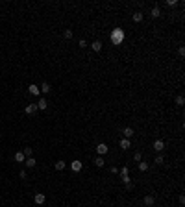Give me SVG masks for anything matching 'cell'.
I'll return each instance as SVG.
<instances>
[{
	"label": "cell",
	"instance_id": "cell-1",
	"mask_svg": "<svg viewBox=\"0 0 185 207\" xmlns=\"http://www.w3.org/2000/svg\"><path fill=\"white\" fill-rule=\"evenodd\" d=\"M111 41H113V45H120V43L124 41V30H120V28H115L111 32Z\"/></svg>",
	"mask_w": 185,
	"mask_h": 207
},
{
	"label": "cell",
	"instance_id": "cell-2",
	"mask_svg": "<svg viewBox=\"0 0 185 207\" xmlns=\"http://www.w3.org/2000/svg\"><path fill=\"white\" fill-rule=\"evenodd\" d=\"M108 150H109V148H108V144H104V142H100V144L96 146V152H98V155H100V157L108 154Z\"/></svg>",
	"mask_w": 185,
	"mask_h": 207
},
{
	"label": "cell",
	"instance_id": "cell-3",
	"mask_svg": "<svg viewBox=\"0 0 185 207\" xmlns=\"http://www.w3.org/2000/svg\"><path fill=\"white\" fill-rule=\"evenodd\" d=\"M33 200H35V204H37V205H43V204L46 202V196H45L43 192H37V194L33 196Z\"/></svg>",
	"mask_w": 185,
	"mask_h": 207
},
{
	"label": "cell",
	"instance_id": "cell-4",
	"mask_svg": "<svg viewBox=\"0 0 185 207\" xmlns=\"http://www.w3.org/2000/svg\"><path fill=\"white\" fill-rule=\"evenodd\" d=\"M154 202H156V198H154V196H150V194H148V196H144L143 204L146 205V207H152V205H154Z\"/></svg>",
	"mask_w": 185,
	"mask_h": 207
},
{
	"label": "cell",
	"instance_id": "cell-5",
	"mask_svg": "<svg viewBox=\"0 0 185 207\" xmlns=\"http://www.w3.org/2000/svg\"><path fill=\"white\" fill-rule=\"evenodd\" d=\"M163 148H165V142H163V140H161V139L154 140V150H156V152H161V150H163Z\"/></svg>",
	"mask_w": 185,
	"mask_h": 207
},
{
	"label": "cell",
	"instance_id": "cell-6",
	"mask_svg": "<svg viewBox=\"0 0 185 207\" xmlns=\"http://www.w3.org/2000/svg\"><path fill=\"white\" fill-rule=\"evenodd\" d=\"M28 91H30V95H33V96H39V95H41L39 87H37V85H33V83H31L30 87H28Z\"/></svg>",
	"mask_w": 185,
	"mask_h": 207
},
{
	"label": "cell",
	"instance_id": "cell-7",
	"mask_svg": "<svg viewBox=\"0 0 185 207\" xmlns=\"http://www.w3.org/2000/svg\"><path fill=\"white\" fill-rule=\"evenodd\" d=\"M70 168H72L74 172H80L81 170V161H72L70 163Z\"/></svg>",
	"mask_w": 185,
	"mask_h": 207
},
{
	"label": "cell",
	"instance_id": "cell-8",
	"mask_svg": "<svg viewBox=\"0 0 185 207\" xmlns=\"http://www.w3.org/2000/svg\"><path fill=\"white\" fill-rule=\"evenodd\" d=\"M24 111L28 113V115H33V113L37 111V105H35V104H28V105H26V109H24Z\"/></svg>",
	"mask_w": 185,
	"mask_h": 207
},
{
	"label": "cell",
	"instance_id": "cell-9",
	"mask_svg": "<svg viewBox=\"0 0 185 207\" xmlns=\"http://www.w3.org/2000/svg\"><path fill=\"white\" fill-rule=\"evenodd\" d=\"M24 163H26V166H28V168H33V166L37 165V161H35L33 157H26V159H24Z\"/></svg>",
	"mask_w": 185,
	"mask_h": 207
},
{
	"label": "cell",
	"instance_id": "cell-10",
	"mask_svg": "<svg viewBox=\"0 0 185 207\" xmlns=\"http://www.w3.org/2000/svg\"><path fill=\"white\" fill-rule=\"evenodd\" d=\"M35 105H37V109H41V111H43V109H46V107H48V102H46L45 98H41V100H39V102L35 104Z\"/></svg>",
	"mask_w": 185,
	"mask_h": 207
},
{
	"label": "cell",
	"instance_id": "cell-11",
	"mask_svg": "<svg viewBox=\"0 0 185 207\" xmlns=\"http://www.w3.org/2000/svg\"><path fill=\"white\" fill-rule=\"evenodd\" d=\"M122 135H124V139H132L133 130H132V128H124V130H122Z\"/></svg>",
	"mask_w": 185,
	"mask_h": 207
},
{
	"label": "cell",
	"instance_id": "cell-12",
	"mask_svg": "<svg viewBox=\"0 0 185 207\" xmlns=\"http://www.w3.org/2000/svg\"><path fill=\"white\" fill-rule=\"evenodd\" d=\"M93 163H94V166H98V168H102V166H104V165H106V161H104V159H102V157H100V155H98V157H96V159H94V161H93Z\"/></svg>",
	"mask_w": 185,
	"mask_h": 207
},
{
	"label": "cell",
	"instance_id": "cell-13",
	"mask_svg": "<svg viewBox=\"0 0 185 207\" xmlns=\"http://www.w3.org/2000/svg\"><path fill=\"white\" fill-rule=\"evenodd\" d=\"M13 159H15V161H17V163H24V159H26V157H24V154H22V152H17Z\"/></svg>",
	"mask_w": 185,
	"mask_h": 207
},
{
	"label": "cell",
	"instance_id": "cell-14",
	"mask_svg": "<svg viewBox=\"0 0 185 207\" xmlns=\"http://www.w3.org/2000/svg\"><path fill=\"white\" fill-rule=\"evenodd\" d=\"M91 48L94 50V52H100V50H102V43H100V41H94V43H91Z\"/></svg>",
	"mask_w": 185,
	"mask_h": 207
},
{
	"label": "cell",
	"instance_id": "cell-15",
	"mask_svg": "<svg viewBox=\"0 0 185 207\" xmlns=\"http://www.w3.org/2000/svg\"><path fill=\"white\" fill-rule=\"evenodd\" d=\"M39 91H41V93H50V91H52V89H50V83H46V81H45V83L39 87Z\"/></svg>",
	"mask_w": 185,
	"mask_h": 207
},
{
	"label": "cell",
	"instance_id": "cell-16",
	"mask_svg": "<svg viewBox=\"0 0 185 207\" xmlns=\"http://www.w3.org/2000/svg\"><path fill=\"white\" fill-rule=\"evenodd\" d=\"M152 17H154V19H157V17H161V11H159V7H157V6H154V7H152Z\"/></svg>",
	"mask_w": 185,
	"mask_h": 207
},
{
	"label": "cell",
	"instance_id": "cell-17",
	"mask_svg": "<svg viewBox=\"0 0 185 207\" xmlns=\"http://www.w3.org/2000/svg\"><path fill=\"white\" fill-rule=\"evenodd\" d=\"M120 148H122V150H128L130 148V139H122L120 140Z\"/></svg>",
	"mask_w": 185,
	"mask_h": 207
},
{
	"label": "cell",
	"instance_id": "cell-18",
	"mask_svg": "<svg viewBox=\"0 0 185 207\" xmlns=\"http://www.w3.org/2000/svg\"><path fill=\"white\" fill-rule=\"evenodd\" d=\"M133 21L141 22V21H143V13H141V11H135V13H133Z\"/></svg>",
	"mask_w": 185,
	"mask_h": 207
},
{
	"label": "cell",
	"instance_id": "cell-19",
	"mask_svg": "<svg viewBox=\"0 0 185 207\" xmlns=\"http://www.w3.org/2000/svg\"><path fill=\"white\" fill-rule=\"evenodd\" d=\"M185 104V98H183V95H180V96H176V105H180V107H182V105Z\"/></svg>",
	"mask_w": 185,
	"mask_h": 207
},
{
	"label": "cell",
	"instance_id": "cell-20",
	"mask_svg": "<svg viewBox=\"0 0 185 207\" xmlns=\"http://www.w3.org/2000/svg\"><path fill=\"white\" fill-rule=\"evenodd\" d=\"M65 166H67L65 161H57L56 163V170H65Z\"/></svg>",
	"mask_w": 185,
	"mask_h": 207
},
{
	"label": "cell",
	"instance_id": "cell-21",
	"mask_svg": "<svg viewBox=\"0 0 185 207\" xmlns=\"http://www.w3.org/2000/svg\"><path fill=\"white\" fill-rule=\"evenodd\" d=\"M139 170H141V172H146V170H148V163L141 161V163H139Z\"/></svg>",
	"mask_w": 185,
	"mask_h": 207
},
{
	"label": "cell",
	"instance_id": "cell-22",
	"mask_svg": "<svg viewBox=\"0 0 185 207\" xmlns=\"http://www.w3.org/2000/svg\"><path fill=\"white\" fill-rule=\"evenodd\" d=\"M22 154H24V157H31V154H33V150H31V148H28V146H26L24 150H22Z\"/></svg>",
	"mask_w": 185,
	"mask_h": 207
},
{
	"label": "cell",
	"instance_id": "cell-23",
	"mask_svg": "<svg viewBox=\"0 0 185 207\" xmlns=\"http://www.w3.org/2000/svg\"><path fill=\"white\" fill-rule=\"evenodd\" d=\"M154 163H156V165H163V163H165V159H163V155H156V159H154Z\"/></svg>",
	"mask_w": 185,
	"mask_h": 207
},
{
	"label": "cell",
	"instance_id": "cell-24",
	"mask_svg": "<svg viewBox=\"0 0 185 207\" xmlns=\"http://www.w3.org/2000/svg\"><path fill=\"white\" fill-rule=\"evenodd\" d=\"M133 159H135V161H143V154H141V152H135V154H133Z\"/></svg>",
	"mask_w": 185,
	"mask_h": 207
},
{
	"label": "cell",
	"instance_id": "cell-25",
	"mask_svg": "<svg viewBox=\"0 0 185 207\" xmlns=\"http://www.w3.org/2000/svg\"><path fill=\"white\" fill-rule=\"evenodd\" d=\"M63 37L65 39H72V30H65V32H63Z\"/></svg>",
	"mask_w": 185,
	"mask_h": 207
},
{
	"label": "cell",
	"instance_id": "cell-26",
	"mask_svg": "<svg viewBox=\"0 0 185 207\" xmlns=\"http://www.w3.org/2000/svg\"><path fill=\"white\" fill-rule=\"evenodd\" d=\"M120 178H122V181L126 183V185H128V183H132V181H130V174L128 176H120Z\"/></svg>",
	"mask_w": 185,
	"mask_h": 207
},
{
	"label": "cell",
	"instance_id": "cell-27",
	"mask_svg": "<svg viewBox=\"0 0 185 207\" xmlns=\"http://www.w3.org/2000/svg\"><path fill=\"white\" fill-rule=\"evenodd\" d=\"M167 6H178V0H167Z\"/></svg>",
	"mask_w": 185,
	"mask_h": 207
},
{
	"label": "cell",
	"instance_id": "cell-28",
	"mask_svg": "<svg viewBox=\"0 0 185 207\" xmlns=\"http://www.w3.org/2000/svg\"><path fill=\"white\" fill-rule=\"evenodd\" d=\"M119 172H120V176H128V174H130V172H128V166H124V168L119 170Z\"/></svg>",
	"mask_w": 185,
	"mask_h": 207
},
{
	"label": "cell",
	"instance_id": "cell-29",
	"mask_svg": "<svg viewBox=\"0 0 185 207\" xmlns=\"http://www.w3.org/2000/svg\"><path fill=\"white\" fill-rule=\"evenodd\" d=\"M78 46H80V48H85V46H87V43H85V41H83V39H81V41H80V43H78Z\"/></svg>",
	"mask_w": 185,
	"mask_h": 207
},
{
	"label": "cell",
	"instance_id": "cell-30",
	"mask_svg": "<svg viewBox=\"0 0 185 207\" xmlns=\"http://www.w3.org/2000/svg\"><path fill=\"white\" fill-rule=\"evenodd\" d=\"M178 54H180V56H182V57L185 56V48H183V46H180V50H178Z\"/></svg>",
	"mask_w": 185,
	"mask_h": 207
},
{
	"label": "cell",
	"instance_id": "cell-31",
	"mask_svg": "<svg viewBox=\"0 0 185 207\" xmlns=\"http://www.w3.org/2000/svg\"><path fill=\"white\" fill-rule=\"evenodd\" d=\"M109 170H111V174H119V168H117V166H111Z\"/></svg>",
	"mask_w": 185,
	"mask_h": 207
},
{
	"label": "cell",
	"instance_id": "cell-32",
	"mask_svg": "<svg viewBox=\"0 0 185 207\" xmlns=\"http://www.w3.org/2000/svg\"><path fill=\"white\" fill-rule=\"evenodd\" d=\"M19 176H21L22 179H26V178H28V176H26V172H24V170H21V174H19Z\"/></svg>",
	"mask_w": 185,
	"mask_h": 207
},
{
	"label": "cell",
	"instance_id": "cell-33",
	"mask_svg": "<svg viewBox=\"0 0 185 207\" xmlns=\"http://www.w3.org/2000/svg\"><path fill=\"white\" fill-rule=\"evenodd\" d=\"M39 207H41V205H39Z\"/></svg>",
	"mask_w": 185,
	"mask_h": 207
}]
</instances>
